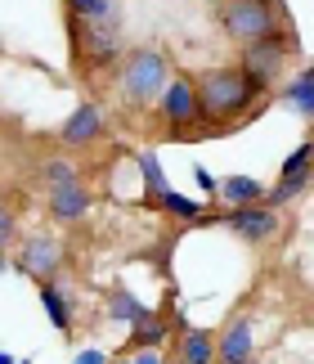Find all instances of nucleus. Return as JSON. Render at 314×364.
Here are the masks:
<instances>
[{"mask_svg": "<svg viewBox=\"0 0 314 364\" xmlns=\"http://www.w3.org/2000/svg\"><path fill=\"white\" fill-rule=\"evenodd\" d=\"M162 122H166V131L170 135H184V131H193L197 122H202V113H197V86H193V77H175L166 86V95H162Z\"/></svg>", "mask_w": 314, "mask_h": 364, "instance_id": "obj_7", "label": "nucleus"}, {"mask_svg": "<svg viewBox=\"0 0 314 364\" xmlns=\"http://www.w3.org/2000/svg\"><path fill=\"white\" fill-rule=\"evenodd\" d=\"M197 86V113H202V126H229L238 122L256 100H265V86L256 81L242 63L234 68H207V73L193 77Z\"/></svg>", "mask_w": 314, "mask_h": 364, "instance_id": "obj_1", "label": "nucleus"}, {"mask_svg": "<svg viewBox=\"0 0 314 364\" xmlns=\"http://www.w3.org/2000/svg\"><path fill=\"white\" fill-rule=\"evenodd\" d=\"M242 364H261V360H256V355H251V360H242Z\"/></svg>", "mask_w": 314, "mask_h": 364, "instance_id": "obj_31", "label": "nucleus"}, {"mask_svg": "<svg viewBox=\"0 0 314 364\" xmlns=\"http://www.w3.org/2000/svg\"><path fill=\"white\" fill-rule=\"evenodd\" d=\"M175 333V324H170L166 315L148 311L139 324H131V351H162V342Z\"/></svg>", "mask_w": 314, "mask_h": 364, "instance_id": "obj_14", "label": "nucleus"}, {"mask_svg": "<svg viewBox=\"0 0 314 364\" xmlns=\"http://www.w3.org/2000/svg\"><path fill=\"white\" fill-rule=\"evenodd\" d=\"M216 198L224 207H251V203L269 198V185L256 180V176H247V171H234V176H220V193H216Z\"/></svg>", "mask_w": 314, "mask_h": 364, "instance_id": "obj_12", "label": "nucleus"}, {"mask_svg": "<svg viewBox=\"0 0 314 364\" xmlns=\"http://www.w3.org/2000/svg\"><path fill=\"white\" fill-rule=\"evenodd\" d=\"M40 288V306H45V315H50V324L59 328V333H72V301H67V292L54 284H36Z\"/></svg>", "mask_w": 314, "mask_h": 364, "instance_id": "obj_16", "label": "nucleus"}, {"mask_svg": "<svg viewBox=\"0 0 314 364\" xmlns=\"http://www.w3.org/2000/svg\"><path fill=\"white\" fill-rule=\"evenodd\" d=\"M63 5H67V18L121 27V5H117V0H63Z\"/></svg>", "mask_w": 314, "mask_h": 364, "instance_id": "obj_15", "label": "nucleus"}, {"mask_svg": "<svg viewBox=\"0 0 314 364\" xmlns=\"http://www.w3.org/2000/svg\"><path fill=\"white\" fill-rule=\"evenodd\" d=\"M112 364H166L162 351H131V355H121V360H112Z\"/></svg>", "mask_w": 314, "mask_h": 364, "instance_id": "obj_26", "label": "nucleus"}, {"mask_svg": "<svg viewBox=\"0 0 314 364\" xmlns=\"http://www.w3.org/2000/svg\"><path fill=\"white\" fill-rule=\"evenodd\" d=\"M224 220V230L238 234L242 243H269L274 234L283 230V216H278V207H269V203H251V207H229V212L220 216Z\"/></svg>", "mask_w": 314, "mask_h": 364, "instance_id": "obj_6", "label": "nucleus"}, {"mask_svg": "<svg viewBox=\"0 0 314 364\" xmlns=\"http://www.w3.org/2000/svg\"><path fill=\"white\" fill-rule=\"evenodd\" d=\"M135 162H139V176H144V193L157 203L162 193L170 189V180H166V171H162V162H157V149H139L135 153Z\"/></svg>", "mask_w": 314, "mask_h": 364, "instance_id": "obj_18", "label": "nucleus"}, {"mask_svg": "<svg viewBox=\"0 0 314 364\" xmlns=\"http://www.w3.org/2000/svg\"><path fill=\"white\" fill-rule=\"evenodd\" d=\"M314 185V171H296V176H278V185L269 189V207H288V203H296L301 198V193Z\"/></svg>", "mask_w": 314, "mask_h": 364, "instance_id": "obj_20", "label": "nucleus"}, {"mask_svg": "<svg viewBox=\"0 0 314 364\" xmlns=\"http://www.w3.org/2000/svg\"><path fill=\"white\" fill-rule=\"evenodd\" d=\"M40 180H45L50 189H63V185H77V162H67V158H50L45 166H40Z\"/></svg>", "mask_w": 314, "mask_h": 364, "instance_id": "obj_22", "label": "nucleus"}, {"mask_svg": "<svg viewBox=\"0 0 314 364\" xmlns=\"http://www.w3.org/2000/svg\"><path fill=\"white\" fill-rule=\"evenodd\" d=\"M18 364H32V360H18Z\"/></svg>", "mask_w": 314, "mask_h": 364, "instance_id": "obj_33", "label": "nucleus"}, {"mask_svg": "<svg viewBox=\"0 0 314 364\" xmlns=\"http://www.w3.org/2000/svg\"><path fill=\"white\" fill-rule=\"evenodd\" d=\"M59 265H63V247H59V239H50V234H32V239L18 247V257H13V270L36 279V284H50V279L59 274Z\"/></svg>", "mask_w": 314, "mask_h": 364, "instance_id": "obj_8", "label": "nucleus"}, {"mask_svg": "<svg viewBox=\"0 0 314 364\" xmlns=\"http://www.w3.org/2000/svg\"><path fill=\"white\" fill-rule=\"evenodd\" d=\"M170 63L162 50L153 46H135L126 50V59L117 68V86H121V100L131 108H148V104H162V95L170 86Z\"/></svg>", "mask_w": 314, "mask_h": 364, "instance_id": "obj_2", "label": "nucleus"}, {"mask_svg": "<svg viewBox=\"0 0 314 364\" xmlns=\"http://www.w3.org/2000/svg\"><path fill=\"white\" fill-rule=\"evenodd\" d=\"M0 364H18V360H13V355H9V351H0Z\"/></svg>", "mask_w": 314, "mask_h": 364, "instance_id": "obj_29", "label": "nucleus"}, {"mask_svg": "<svg viewBox=\"0 0 314 364\" xmlns=\"http://www.w3.org/2000/svg\"><path fill=\"white\" fill-rule=\"evenodd\" d=\"M288 54H296V32L278 27L274 36H265V41H256V46L242 50V68H247L265 90H274L278 77H283V68H288Z\"/></svg>", "mask_w": 314, "mask_h": 364, "instance_id": "obj_5", "label": "nucleus"}, {"mask_svg": "<svg viewBox=\"0 0 314 364\" xmlns=\"http://www.w3.org/2000/svg\"><path fill=\"white\" fill-rule=\"evenodd\" d=\"M193 180H197V189H202V193H207V198H216V193H220V180H216V176H211V171H207V166H202V162H197V166H193Z\"/></svg>", "mask_w": 314, "mask_h": 364, "instance_id": "obj_25", "label": "nucleus"}, {"mask_svg": "<svg viewBox=\"0 0 314 364\" xmlns=\"http://www.w3.org/2000/svg\"><path fill=\"white\" fill-rule=\"evenodd\" d=\"M283 104L292 108L296 117H305V122H314V81L301 73V77H292V81H283Z\"/></svg>", "mask_w": 314, "mask_h": 364, "instance_id": "obj_17", "label": "nucleus"}, {"mask_svg": "<svg viewBox=\"0 0 314 364\" xmlns=\"http://www.w3.org/2000/svg\"><path fill=\"white\" fill-rule=\"evenodd\" d=\"M5 270H13V257H0V274H5Z\"/></svg>", "mask_w": 314, "mask_h": 364, "instance_id": "obj_28", "label": "nucleus"}, {"mask_svg": "<svg viewBox=\"0 0 314 364\" xmlns=\"http://www.w3.org/2000/svg\"><path fill=\"white\" fill-rule=\"evenodd\" d=\"M296 171H314V139H301V144L283 158V171L278 176H296Z\"/></svg>", "mask_w": 314, "mask_h": 364, "instance_id": "obj_23", "label": "nucleus"}, {"mask_svg": "<svg viewBox=\"0 0 314 364\" xmlns=\"http://www.w3.org/2000/svg\"><path fill=\"white\" fill-rule=\"evenodd\" d=\"M104 126H108V113L99 104H90V100H81L72 113L63 117V126H59V139L67 149H85V144H94L99 135H104Z\"/></svg>", "mask_w": 314, "mask_h": 364, "instance_id": "obj_9", "label": "nucleus"}, {"mask_svg": "<svg viewBox=\"0 0 314 364\" xmlns=\"http://www.w3.org/2000/svg\"><path fill=\"white\" fill-rule=\"evenodd\" d=\"M256 355V319L251 315H234L216 338V364H242Z\"/></svg>", "mask_w": 314, "mask_h": 364, "instance_id": "obj_10", "label": "nucleus"}, {"mask_svg": "<svg viewBox=\"0 0 314 364\" xmlns=\"http://www.w3.org/2000/svg\"><path fill=\"white\" fill-rule=\"evenodd\" d=\"M305 77H310V81H314V59H310V68H305Z\"/></svg>", "mask_w": 314, "mask_h": 364, "instance_id": "obj_30", "label": "nucleus"}, {"mask_svg": "<svg viewBox=\"0 0 314 364\" xmlns=\"http://www.w3.org/2000/svg\"><path fill=\"white\" fill-rule=\"evenodd\" d=\"M175 364H216V338L193 324L175 333Z\"/></svg>", "mask_w": 314, "mask_h": 364, "instance_id": "obj_13", "label": "nucleus"}, {"mask_svg": "<svg viewBox=\"0 0 314 364\" xmlns=\"http://www.w3.org/2000/svg\"><path fill=\"white\" fill-rule=\"evenodd\" d=\"M108 315L117 319V324H139V319L148 315V306L139 301L131 288H112V297H108Z\"/></svg>", "mask_w": 314, "mask_h": 364, "instance_id": "obj_19", "label": "nucleus"}, {"mask_svg": "<svg viewBox=\"0 0 314 364\" xmlns=\"http://www.w3.org/2000/svg\"><path fill=\"white\" fill-rule=\"evenodd\" d=\"M85 212H90V185H63V189H50V216L59 220V225H77V220H85Z\"/></svg>", "mask_w": 314, "mask_h": 364, "instance_id": "obj_11", "label": "nucleus"}, {"mask_svg": "<svg viewBox=\"0 0 314 364\" xmlns=\"http://www.w3.org/2000/svg\"><path fill=\"white\" fill-rule=\"evenodd\" d=\"M157 207H162L166 216H175V220H202V203L189 198V193H175V189H166L162 198H157Z\"/></svg>", "mask_w": 314, "mask_h": 364, "instance_id": "obj_21", "label": "nucleus"}, {"mask_svg": "<svg viewBox=\"0 0 314 364\" xmlns=\"http://www.w3.org/2000/svg\"><path fill=\"white\" fill-rule=\"evenodd\" d=\"M278 27H283L278 0H220V32L242 50L274 36Z\"/></svg>", "mask_w": 314, "mask_h": 364, "instance_id": "obj_3", "label": "nucleus"}, {"mask_svg": "<svg viewBox=\"0 0 314 364\" xmlns=\"http://www.w3.org/2000/svg\"><path fill=\"white\" fill-rule=\"evenodd\" d=\"M310 139H314V122H310Z\"/></svg>", "mask_w": 314, "mask_h": 364, "instance_id": "obj_32", "label": "nucleus"}, {"mask_svg": "<svg viewBox=\"0 0 314 364\" xmlns=\"http://www.w3.org/2000/svg\"><path fill=\"white\" fill-rule=\"evenodd\" d=\"M13 234H18V220H13V212H9L5 203H0V252L13 243Z\"/></svg>", "mask_w": 314, "mask_h": 364, "instance_id": "obj_24", "label": "nucleus"}, {"mask_svg": "<svg viewBox=\"0 0 314 364\" xmlns=\"http://www.w3.org/2000/svg\"><path fill=\"white\" fill-rule=\"evenodd\" d=\"M67 36H72V59L85 73H108V68H121V59H126L121 27H112V23L67 18Z\"/></svg>", "mask_w": 314, "mask_h": 364, "instance_id": "obj_4", "label": "nucleus"}, {"mask_svg": "<svg viewBox=\"0 0 314 364\" xmlns=\"http://www.w3.org/2000/svg\"><path fill=\"white\" fill-rule=\"evenodd\" d=\"M72 364H112V360L99 351V346H85V351H77V355H72Z\"/></svg>", "mask_w": 314, "mask_h": 364, "instance_id": "obj_27", "label": "nucleus"}]
</instances>
